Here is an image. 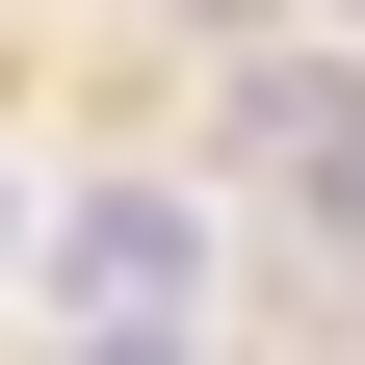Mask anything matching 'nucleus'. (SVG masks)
Wrapping results in <instances>:
<instances>
[{"label":"nucleus","mask_w":365,"mask_h":365,"mask_svg":"<svg viewBox=\"0 0 365 365\" xmlns=\"http://www.w3.org/2000/svg\"><path fill=\"white\" fill-rule=\"evenodd\" d=\"M53 287L78 313H182V287H209V209H182V182H78V209H53Z\"/></svg>","instance_id":"1"}]
</instances>
